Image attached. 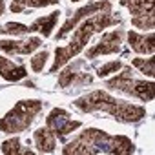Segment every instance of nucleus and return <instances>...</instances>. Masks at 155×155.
Segmentation results:
<instances>
[{
  "label": "nucleus",
  "instance_id": "aec40b11",
  "mask_svg": "<svg viewBox=\"0 0 155 155\" xmlns=\"http://www.w3.org/2000/svg\"><path fill=\"white\" fill-rule=\"evenodd\" d=\"M119 69H122V62L120 60H113V62H108V64L97 68V75L101 77V79H104V77H108V75H111V73H115Z\"/></svg>",
  "mask_w": 155,
  "mask_h": 155
},
{
  "label": "nucleus",
  "instance_id": "1a4fd4ad",
  "mask_svg": "<svg viewBox=\"0 0 155 155\" xmlns=\"http://www.w3.org/2000/svg\"><path fill=\"white\" fill-rule=\"evenodd\" d=\"M46 126H48L58 139H64L68 133L79 130V128L82 126V122L71 119V115H69L66 110H62V108H53V110L49 111L48 119H46Z\"/></svg>",
  "mask_w": 155,
  "mask_h": 155
},
{
  "label": "nucleus",
  "instance_id": "f8f14e48",
  "mask_svg": "<svg viewBox=\"0 0 155 155\" xmlns=\"http://www.w3.org/2000/svg\"><path fill=\"white\" fill-rule=\"evenodd\" d=\"M0 77L8 82H18L28 77V69L24 64H17L0 55Z\"/></svg>",
  "mask_w": 155,
  "mask_h": 155
},
{
  "label": "nucleus",
  "instance_id": "dca6fc26",
  "mask_svg": "<svg viewBox=\"0 0 155 155\" xmlns=\"http://www.w3.org/2000/svg\"><path fill=\"white\" fill-rule=\"evenodd\" d=\"M60 0H11V13H22L26 9H38L46 6H55Z\"/></svg>",
  "mask_w": 155,
  "mask_h": 155
},
{
  "label": "nucleus",
  "instance_id": "4468645a",
  "mask_svg": "<svg viewBox=\"0 0 155 155\" xmlns=\"http://www.w3.org/2000/svg\"><path fill=\"white\" fill-rule=\"evenodd\" d=\"M33 142H35L37 151H40V153H51L57 148V135L48 126H42V128H38L33 133Z\"/></svg>",
  "mask_w": 155,
  "mask_h": 155
},
{
  "label": "nucleus",
  "instance_id": "0eeeda50",
  "mask_svg": "<svg viewBox=\"0 0 155 155\" xmlns=\"http://www.w3.org/2000/svg\"><path fill=\"white\" fill-rule=\"evenodd\" d=\"M86 60L79 58V60H75L71 62L69 66H66L60 75H58V86L60 88H81V86H88L93 82V77L90 71H86Z\"/></svg>",
  "mask_w": 155,
  "mask_h": 155
},
{
  "label": "nucleus",
  "instance_id": "6ab92c4d",
  "mask_svg": "<svg viewBox=\"0 0 155 155\" xmlns=\"http://www.w3.org/2000/svg\"><path fill=\"white\" fill-rule=\"evenodd\" d=\"M26 33H31L29 31V26H24L20 22H8L4 26H0V35H15V37H20V35H26Z\"/></svg>",
  "mask_w": 155,
  "mask_h": 155
},
{
  "label": "nucleus",
  "instance_id": "7ed1b4c3",
  "mask_svg": "<svg viewBox=\"0 0 155 155\" xmlns=\"http://www.w3.org/2000/svg\"><path fill=\"white\" fill-rule=\"evenodd\" d=\"M73 106L77 110H81L82 113L104 111L120 122H139L146 115V108L131 104L128 101L115 99L110 93H106L104 90H95L91 93L79 97L77 101H73Z\"/></svg>",
  "mask_w": 155,
  "mask_h": 155
},
{
  "label": "nucleus",
  "instance_id": "412c9836",
  "mask_svg": "<svg viewBox=\"0 0 155 155\" xmlns=\"http://www.w3.org/2000/svg\"><path fill=\"white\" fill-rule=\"evenodd\" d=\"M48 57H49L48 51H40V53H37L35 57H31V69H33L35 73H40V71L44 69V66H46Z\"/></svg>",
  "mask_w": 155,
  "mask_h": 155
},
{
  "label": "nucleus",
  "instance_id": "39448f33",
  "mask_svg": "<svg viewBox=\"0 0 155 155\" xmlns=\"http://www.w3.org/2000/svg\"><path fill=\"white\" fill-rule=\"evenodd\" d=\"M108 90H117L120 93H126L130 97H135L142 102H151L155 97L153 91V82L151 81H140L133 77L131 68H124L120 75H115L113 79L106 81Z\"/></svg>",
  "mask_w": 155,
  "mask_h": 155
},
{
  "label": "nucleus",
  "instance_id": "4be33fe9",
  "mask_svg": "<svg viewBox=\"0 0 155 155\" xmlns=\"http://www.w3.org/2000/svg\"><path fill=\"white\" fill-rule=\"evenodd\" d=\"M4 9H6V6H4V2L0 0V17H2V13H4Z\"/></svg>",
  "mask_w": 155,
  "mask_h": 155
},
{
  "label": "nucleus",
  "instance_id": "f3484780",
  "mask_svg": "<svg viewBox=\"0 0 155 155\" xmlns=\"http://www.w3.org/2000/svg\"><path fill=\"white\" fill-rule=\"evenodd\" d=\"M0 151L6 153V155H17V153H20V155H33V151H31V150L22 148V144H20L18 137H11V139L4 140V142H2V146H0Z\"/></svg>",
  "mask_w": 155,
  "mask_h": 155
},
{
  "label": "nucleus",
  "instance_id": "ddd939ff",
  "mask_svg": "<svg viewBox=\"0 0 155 155\" xmlns=\"http://www.w3.org/2000/svg\"><path fill=\"white\" fill-rule=\"evenodd\" d=\"M128 44L133 51L140 55H151L155 51V35L153 33H137V31H128Z\"/></svg>",
  "mask_w": 155,
  "mask_h": 155
},
{
  "label": "nucleus",
  "instance_id": "f03ea898",
  "mask_svg": "<svg viewBox=\"0 0 155 155\" xmlns=\"http://www.w3.org/2000/svg\"><path fill=\"white\" fill-rule=\"evenodd\" d=\"M115 24H120V17H113L111 11H101V13H95L88 18L82 20V24H79L73 31V37L69 40L68 46H60L55 49V60L51 64V73L58 71L60 66H64L66 62H69L73 57H77L86 46H88V40L93 37V33L97 31H104L106 28L110 26H115Z\"/></svg>",
  "mask_w": 155,
  "mask_h": 155
},
{
  "label": "nucleus",
  "instance_id": "a211bd4d",
  "mask_svg": "<svg viewBox=\"0 0 155 155\" xmlns=\"http://www.w3.org/2000/svg\"><path fill=\"white\" fill-rule=\"evenodd\" d=\"M133 68H137L142 75L150 77V79H153V75H155V58L150 57V58H140V57H135L131 60Z\"/></svg>",
  "mask_w": 155,
  "mask_h": 155
},
{
  "label": "nucleus",
  "instance_id": "5701e85b",
  "mask_svg": "<svg viewBox=\"0 0 155 155\" xmlns=\"http://www.w3.org/2000/svg\"><path fill=\"white\" fill-rule=\"evenodd\" d=\"M71 2H81V0H71Z\"/></svg>",
  "mask_w": 155,
  "mask_h": 155
},
{
  "label": "nucleus",
  "instance_id": "2eb2a0df",
  "mask_svg": "<svg viewBox=\"0 0 155 155\" xmlns=\"http://www.w3.org/2000/svg\"><path fill=\"white\" fill-rule=\"evenodd\" d=\"M58 17H60V11H58V9H55L53 13H49V15H46V17H38V18L29 26V31H31V33H33V31H38V33H42L44 37H49L51 31H53V28H55L57 22H58Z\"/></svg>",
  "mask_w": 155,
  "mask_h": 155
},
{
  "label": "nucleus",
  "instance_id": "9d476101",
  "mask_svg": "<svg viewBox=\"0 0 155 155\" xmlns=\"http://www.w3.org/2000/svg\"><path fill=\"white\" fill-rule=\"evenodd\" d=\"M122 38H124V33L120 29L117 31H108L102 35V38L91 46L90 49H86V58L93 60L97 57H102V55H110V53H119L120 51V44H122Z\"/></svg>",
  "mask_w": 155,
  "mask_h": 155
},
{
  "label": "nucleus",
  "instance_id": "6e6552de",
  "mask_svg": "<svg viewBox=\"0 0 155 155\" xmlns=\"http://www.w3.org/2000/svg\"><path fill=\"white\" fill-rule=\"evenodd\" d=\"M101 11H111V4L108 2V0H97V2H90V4L82 6L81 9H77V11L64 22V26L60 28V31L57 33L55 38H57V40L64 38L69 31H73L84 18H88V17H91V15H95V13H101Z\"/></svg>",
  "mask_w": 155,
  "mask_h": 155
},
{
  "label": "nucleus",
  "instance_id": "f257e3e1",
  "mask_svg": "<svg viewBox=\"0 0 155 155\" xmlns=\"http://www.w3.org/2000/svg\"><path fill=\"white\" fill-rule=\"evenodd\" d=\"M135 151L133 140L124 135H110L97 128H88L62 148L64 155H130Z\"/></svg>",
  "mask_w": 155,
  "mask_h": 155
},
{
  "label": "nucleus",
  "instance_id": "423d86ee",
  "mask_svg": "<svg viewBox=\"0 0 155 155\" xmlns=\"http://www.w3.org/2000/svg\"><path fill=\"white\" fill-rule=\"evenodd\" d=\"M131 13V24L144 31L155 28V4L153 0H122L120 2Z\"/></svg>",
  "mask_w": 155,
  "mask_h": 155
},
{
  "label": "nucleus",
  "instance_id": "20e7f679",
  "mask_svg": "<svg viewBox=\"0 0 155 155\" xmlns=\"http://www.w3.org/2000/svg\"><path fill=\"white\" fill-rule=\"evenodd\" d=\"M42 111V102L37 99H26L18 101L2 119H0V131L4 133H22L26 131L31 122L37 119V115Z\"/></svg>",
  "mask_w": 155,
  "mask_h": 155
},
{
  "label": "nucleus",
  "instance_id": "9b49d317",
  "mask_svg": "<svg viewBox=\"0 0 155 155\" xmlns=\"http://www.w3.org/2000/svg\"><path fill=\"white\" fill-rule=\"evenodd\" d=\"M42 46L40 37H29L26 40H0V51L9 55H29Z\"/></svg>",
  "mask_w": 155,
  "mask_h": 155
}]
</instances>
